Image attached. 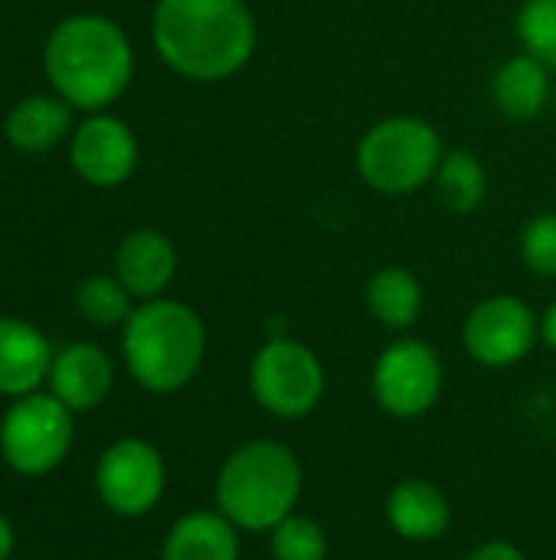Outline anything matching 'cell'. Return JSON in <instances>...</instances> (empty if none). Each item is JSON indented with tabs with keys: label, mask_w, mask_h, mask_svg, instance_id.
I'll use <instances>...</instances> for the list:
<instances>
[{
	"label": "cell",
	"mask_w": 556,
	"mask_h": 560,
	"mask_svg": "<svg viewBox=\"0 0 556 560\" xmlns=\"http://www.w3.org/2000/svg\"><path fill=\"white\" fill-rule=\"evenodd\" d=\"M174 272L177 253L161 230H134L115 249V276L134 299H157Z\"/></svg>",
	"instance_id": "14"
},
{
	"label": "cell",
	"mask_w": 556,
	"mask_h": 560,
	"mask_svg": "<svg viewBox=\"0 0 556 560\" xmlns=\"http://www.w3.org/2000/svg\"><path fill=\"white\" fill-rule=\"evenodd\" d=\"M554 69L531 52H518L492 75V98L501 115L514 121L537 118L554 102Z\"/></svg>",
	"instance_id": "15"
},
{
	"label": "cell",
	"mask_w": 556,
	"mask_h": 560,
	"mask_svg": "<svg viewBox=\"0 0 556 560\" xmlns=\"http://www.w3.org/2000/svg\"><path fill=\"white\" fill-rule=\"evenodd\" d=\"M3 131L20 151H46L69 131V102L43 95L26 98L7 115Z\"/></svg>",
	"instance_id": "20"
},
{
	"label": "cell",
	"mask_w": 556,
	"mask_h": 560,
	"mask_svg": "<svg viewBox=\"0 0 556 560\" xmlns=\"http://www.w3.org/2000/svg\"><path fill=\"white\" fill-rule=\"evenodd\" d=\"M446 144L426 118L390 115L364 131L357 141V174L383 197H410L433 184Z\"/></svg>",
	"instance_id": "5"
},
{
	"label": "cell",
	"mask_w": 556,
	"mask_h": 560,
	"mask_svg": "<svg viewBox=\"0 0 556 560\" xmlns=\"http://www.w3.org/2000/svg\"><path fill=\"white\" fill-rule=\"evenodd\" d=\"M433 187H436L439 203L449 213L469 217V213L482 210V203L488 200V171L472 151L452 148L442 154L439 171L433 177Z\"/></svg>",
	"instance_id": "19"
},
{
	"label": "cell",
	"mask_w": 556,
	"mask_h": 560,
	"mask_svg": "<svg viewBox=\"0 0 556 560\" xmlns=\"http://www.w3.org/2000/svg\"><path fill=\"white\" fill-rule=\"evenodd\" d=\"M49 341L26 322L0 318V394L26 397L49 377Z\"/></svg>",
	"instance_id": "16"
},
{
	"label": "cell",
	"mask_w": 556,
	"mask_h": 560,
	"mask_svg": "<svg viewBox=\"0 0 556 560\" xmlns=\"http://www.w3.org/2000/svg\"><path fill=\"white\" fill-rule=\"evenodd\" d=\"M537 341H541V318L518 295L482 299L462 325L465 354L475 364L495 371L524 361Z\"/></svg>",
	"instance_id": "9"
},
{
	"label": "cell",
	"mask_w": 556,
	"mask_h": 560,
	"mask_svg": "<svg viewBox=\"0 0 556 560\" xmlns=\"http://www.w3.org/2000/svg\"><path fill=\"white\" fill-rule=\"evenodd\" d=\"M551 105H554V115H556V82H554V102H551Z\"/></svg>",
	"instance_id": "28"
},
{
	"label": "cell",
	"mask_w": 556,
	"mask_h": 560,
	"mask_svg": "<svg viewBox=\"0 0 556 560\" xmlns=\"http://www.w3.org/2000/svg\"><path fill=\"white\" fill-rule=\"evenodd\" d=\"M269 548L275 560H328V535L318 522L292 512L269 532Z\"/></svg>",
	"instance_id": "21"
},
{
	"label": "cell",
	"mask_w": 556,
	"mask_h": 560,
	"mask_svg": "<svg viewBox=\"0 0 556 560\" xmlns=\"http://www.w3.org/2000/svg\"><path fill=\"white\" fill-rule=\"evenodd\" d=\"M164 459L144 440H118L102 453L95 469L98 499L121 518L147 515L164 495Z\"/></svg>",
	"instance_id": "10"
},
{
	"label": "cell",
	"mask_w": 556,
	"mask_h": 560,
	"mask_svg": "<svg viewBox=\"0 0 556 560\" xmlns=\"http://www.w3.org/2000/svg\"><path fill=\"white\" fill-rule=\"evenodd\" d=\"M521 259L524 266L541 276V279H556V213L544 210L531 217L521 230Z\"/></svg>",
	"instance_id": "24"
},
{
	"label": "cell",
	"mask_w": 556,
	"mask_h": 560,
	"mask_svg": "<svg viewBox=\"0 0 556 560\" xmlns=\"http://www.w3.org/2000/svg\"><path fill=\"white\" fill-rule=\"evenodd\" d=\"M387 525L413 545L439 541L452 525V505L446 492L429 479H403L387 495Z\"/></svg>",
	"instance_id": "12"
},
{
	"label": "cell",
	"mask_w": 556,
	"mask_h": 560,
	"mask_svg": "<svg viewBox=\"0 0 556 560\" xmlns=\"http://www.w3.org/2000/svg\"><path fill=\"white\" fill-rule=\"evenodd\" d=\"M151 33L157 56L193 82L233 79L259 43L246 0H157Z\"/></svg>",
	"instance_id": "1"
},
{
	"label": "cell",
	"mask_w": 556,
	"mask_h": 560,
	"mask_svg": "<svg viewBox=\"0 0 556 560\" xmlns=\"http://www.w3.org/2000/svg\"><path fill=\"white\" fill-rule=\"evenodd\" d=\"M10 551H13V528H10V522L0 515V560L10 558Z\"/></svg>",
	"instance_id": "27"
},
{
	"label": "cell",
	"mask_w": 556,
	"mask_h": 560,
	"mask_svg": "<svg viewBox=\"0 0 556 560\" xmlns=\"http://www.w3.org/2000/svg\"><path fill=\"white\" fill-rule=\"evenodd\" d=\"M305 472L279 440H252L226 456L216 476V512L239 532H272L301 499Z\"/></svg>",
	"instance_id": "3"
},
{
	"label": "cell",
	"mask_w": 556,
	"mask_h": 560,
	"mask_svg": "<svg viewBox=\"0 0 556 560\" xmlns=\"http://www.w3.org/2000/svg\"><path fill=\"white\" fill-rule=\"evenodd\" d=\"M131 377L151 394L187 387L206 354V328L200 315L174 299H147L125 322L121 338Z\"/></svg>",
	"instance_id": "4"
},
{
	"label": "cell",
	"mask_w": 556,
	"mask_h": 560,
	"mask_svg": "<svg viewBox=\"0 0 556 560\" xmlns=\"http://www.w3.org/2000/svg\"><path fill=\"white\" fill-rule=\"evenodd\" d=\"M79 312L92 325H118L131 315V292L118 282V276H92L79 285Z\"/></svg>",
	"instance_id": "22"
},
{
	"label": "cell",
	"mask_w": 556,
	"mask_h": 560,
	"mask_svg": "<svg viewBox=\"0 0 556 560\" xmlns=\"http://www.w3.org/2000/svg\"><path fill=\"white\" fill-rule=\"evenodd\" d=\"M72 167L95 187H118L138 167V141L121 118L95 115L72 138Z\"/></svg>",
	"instance_id": "11"
},
{
	"label": "cell",
	"mask_w": 556,
	"mask_h": 560,
	"mask_svg": "<svg viewBox=\"0 0 556 560\" xmlns=\"http://www.w3.org/2000/svg\"><path fill=\"white\" fill-rule=\"evenodd\" d=\"M465 560H528V555L511 545V541H485L482 548H475Z\"/></svg>",
	"instance_id": "25"
},
{
	"label": "cell",
	"mask_w": 556,
	"mask_h": 560,
	"mask_svg": "<svg viewBox=\"0 0 556 560\" xmlns=\"http://www.w3.org/2000/svg\"><path fill=\"white\" fill-rule=\"evenodd\" d=\"M239 528L223 512L180 515L161 548V560H239Z\"/></svg>",
	"instance_id": "17"
},
{
	"label": "cell",
	"mask_w": 556,
	"mask_h": 560,
	"mask_svg": "<svg viewBox=\"0 0 556 560\" xmlns=\"http://www.w3.org/2000/svg\"><path fill=\"white\" fill-rule=\"evenodd\" d=\"M111 381H115V368L108 354L95 345H69L52 358L49 368L52 397L66 404L72 413L98 407L108 397Z\"/></svg>",
	"instance_id": "13"
},
{
	"label": "cell",
	"mask_w": 556,
	"mask_h": 560,
	"mask_svg": "<svg viewBox=\"0 0 556 560\" xmlns=\"http://www.w3.org/2000/svg\"><path fill=\"white\" fill-rule=\"evenodd\" d=\"M72 446V410L52 394L20 397L0 423V453L23 476L52 472Z\"/></svg>",
	"instance_id": "7"
},
{
	"label": "cell",
	"mask_w": 556,
	"mask_h": 560,
	"mask_svg": "<svg viewBox=\"0 0 556 560\" xmlns=\"http://www.w3.org/2000/svg\"><path fill=\"white\" fill-rule=\"evenodd\" d=\"M367 312L387 328V331H410L423 315V282L403 269V266H383L367 282Z\"/></svg>",
	"instance_id": "18"
},
{
	"label": "cell",
	"mask_w": 556,
	"mask_h": 560,
	"mask_svg": "<svg viewBox=\"0 0 556 560\" xmlns=\"http://www.w3.org/2000/svg\"><path fill=\"white\" fill-rule=\"evenodd\" d=\"M442 358L423 338L390 341L374 364L370 387L383 413L397 420H416L429 413L442 394Z\"/></svg>",
	"instance_id": "8"
},
{
	"label": "cell",
	"mask_w": 556,
	"mask_h": 560,
	"mask_svg": "<svg viewBox=\"0 0 556 560\" xmlns=\"http://www.w3.org/2000/svg\"><path fill=\"white\" fill-rule=\"evenodd\" d=\"M131 72V43L108 16H69L46 43V75L62 102L75 108L95 112L115 102L128 89Z\"/></svg>",
	"instance_id": "2"
},
{
	"label": "cell",
	"mask_w": 556,
	"mask_h": 560,
	"mask_svg": "<svg viewBox=\"0 0 556 560\" xmlns=\"http://www.w3.org/2000/svg\"><path fill=\"white\" fill-rule=\"evenodd\" d=\"M514 33L524 52L556 69V0H524L514 20Z\"/></svg>",
	"instance_id": "23"
},
{
	"label": "cell",
	"mask_w": 556,
	"mask_h": 560,
	"mask_svg": "<svg viewBox=\"0 0 556 560\" xmlns=\"http://www.w3.org/2000/svg\"><path fill=\"white\" fill-rule=\"evenodd\" d=\"M321 358L295 338H269L249 364L252 400L275 420H305L324 397Z\"/></svg>",
	"instance_id": "6"
},
{
	"label": "cell",
	"mask_w": 556,
	"mask_h": 560,
	"mask_svg": "<svg viewBox=\"0 0 556 560\" xmlns=\"http://www.w3.org/2000/svg\"><path fill=\"white\" fill-rule=\"evenodd\" d=\"M541 341L556 351V302L554 305H547L544 315H541Z\"/></svg>",
	"instance_id": "26"
}]
</instances>
